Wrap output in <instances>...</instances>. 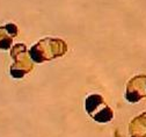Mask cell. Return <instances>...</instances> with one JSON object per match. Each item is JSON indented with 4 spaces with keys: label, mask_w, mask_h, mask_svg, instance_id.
I'll use <instances>...</instances> for the list:
<instances>
[{
    "label": "cell",
    "mask_w": 146,
    "mask_h": 137,
    "mask_svg": "<svg viewBox=\"0 0 146 137\" xmlns=\"http://www.w3.org/2000/svg\"><path fill=\"white\" fill-rule=\"evenodd\" d=\"M85 109L95 122L108 123L114 119V112L100 94H90L85 100Z\"/></svg>",
    "instance_id": "obj_3"
},
{
    "label": "cell",
    "mask_w": 146,
    "mask_h": 137,
    "mask_svg": "<svg viewBox=\"0 0 146 137\" xmlns=\"http://www.w3.org/2000/svg\"><path fill=\"white\" fill-rule=\"evenodd\" d=\"M34 63H44L63 57L67 52V44L62 38L45 37L35 43L28 51Z\"/></svg>",
    "instance_id": "obj_1"
},
{
    "label": "cell",
    "mask_w": 146,
    "mask_h": 137,
    "mask_svg": "<svg viewBox=\"0 0 146 137\" xmlns=\"http://www.w3.org/2000/svg\"><path fill=\"white\" fill-rule=\"evenodd\" d=\"M144 98H146V74H138L127 82L125 99L130 104H137Z\"/></svg>",
    "instance_id": "obj_4"
},
{
    "label": "cell",
    "mask_w": 146,
    "mask_h": 137,
    "mask_svg": "<svg viewBox=\"0 0 146 137\" xmlns=\"http://www.w3.org/2000/svg\"><path fill=\"white\" fill-rule=\"evenodd\" d=\"M11 57L14 63L9 67V73L15 79L23 78L34 69V62L27 51V47L23 43H16L11 49Z\"/></svg>",
    "instance_id": "obj_2"
},
{
    "label": "cell",
    "mask_w": 146,
    "mask_h": 137,
    "mask_svg": "<svg viewBox=\"0 0 146 137\" xmlns=\"http://www.w3.org/2000/svg\"><path fill=\"white\" fill-rule=\"evenodd\" d=\"M19 34L15 23H7L0 27V50H8L13 45V40Z\"/></svg>",
    "instance_id": "obj_5"
},
{
    "label": "cell",
    "mask_w": 146,
    "mask_h": 137,
    "mask_svg": "<svg viewBox=\"0 0 146 137\" xmlns=\"http://www.w3.org/2000/svg\"><path fill=\"white\" fill-rule=\"evenodd\" d=\"M129 132L131 137H146V112L130 122Z\"/></svg>",
    "instance_id": "obj_6"
}]
</instances>
